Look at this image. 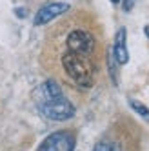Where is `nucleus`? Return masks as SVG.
<instances>
[{"label":"nucleus","instance_id":"f257e3e1","mask_svg":"<svg viewBox=\"0 0 149 151\" xmlns=\"http://www.w3.org/2000/svg\"><path fill=\"white\" fill-rule=\"evenodd\" d=\"M40 113L49 120L64 122L74 116V106L64 96L62 88L55 80H46L40 86V96L37 99Z\"/></svg>","mask_w":149,"mask_h":151},{"label":"nucleus","instance_id":"f03ea898","mask_svg":"<svg viewBox=\"0 0 149 151\" xmlns=\"http://www.w3.org/2000/svg\"><path fill=\"white\" fill-rule=\"evenodd\" d=\"M58 62H60V69L64 71V75L77 88L89 89L95 84V75H97V62H95V58L60 51Z\"/></svg>","mask_w":149,"mask_h":151},{"label":"nucleus","instance_id":"7ed1b4c3","mask_svg":"<svg viewBox=\"0 0 149 151\" xmlns=\"http://www.w3.org/2000/svg\"><path fill=\"white\" fill-rule=\"evenodd\" d=\"M97 35L91 29L84 27V26H69L64 33V46L62 51L67 53H74L80 57H87V58H95L97 55Z\"/></svg>","mask_w":149,"mask_h":151},{"label":"nucleus","instance_id":"20e7f679","mask_svg":"<svg viewBox=\"0 0 149 151\" xmlns=\"http://www.w3.org/2000/svg\"><path fill=\"white\" fill-rule=\"evenodd\" d=\"M74 149V137L69 131H57L51 133L37 151H73Z\"/></svg>","mask_w":149,"mask_h":151},{"label":"nucleus","instance_id":"39448f33","mask_svg":"<svg viewBox=\"0 0 149 151\" xmlns=\"http://www.w3.org/2000/svg\"><path fill=\"white\" fill-rule=\"evenodd\" d=\"M69 11V6L67 4H62V2H49L46 6H42L37 15H35V26H46L49 24L51 20H55L57 17L64 15Z\"/></svg>","mask_w":149,"mask_h":151},{"label":"nucleus","instance_id":"423d86ee","mask_svg":"<svg viewBox=\"0 0 149 151\" xmlns=\"http://www.w3.org/2000/svg\"><path fill=\"white\" fill-rule=\"evenodd\" d=\"M113 58L124 66L129 62V53H127V46H125V29H118L115 35V44H113Z\"/></svg>","mask_w":149,"mask_h":151},{"label":"nucleus","instance_id":"0eeeda50","mask_svg":"<svg viewBox=\"0 0 149 151\" xmlns=\"http://www.w3.org/2000/svg\"><path fill=\"white\" fill-rule=\"evenodd\" d=\"M129 106H131L133 109L144 118L145 122H149V109H147V107H145L142 102H138V100H135V99H129Z\"/></svg>","mask_w":149,"mask_h":151},{"label":"nucleus","instance_id":"6e6552de","mask_svg":"<svg viewBox=\"0 0 149 151\" xmlns=\"http://www.w3.org/2000/svg\"><path fill=\"white\" fill-rule=\"evenodd\" d=\"M95 151H118V147H116L113 142H98L97 146H95Z\"/></svg>","mask_w":149,"mask_h":151},{"label":"nucleus","instance_id":"1a4fd4ad","mask_svg":"<svg viewBox=\"0 0 149 151\" xmlns=\"http://www.w3.org/2000/svg\"><path fill=\"white\" fill-rule=\"evenodd\" d=\"M135 6V0H124V11H131Z\"/></svg>","mask_w":149,"mask_h":151},{"label":"nucleus","instance_id":"9d476101","mask_svg":"<svg viewBox=\"0 0 149 151\" xmlns=\"http://www.w3.org/2000/svg\"><path fill=\"white\" fill-rule=\"evenodd\" d=\"M144 33H145V37L149 38V26H145V29H144Z\"/></svg>","mask_w":149,"mask_h":151},{"label":"nucleus","instance_id":"9b49d317","mask_svg":"<svg viewBox=\"0 0 149 151\" xmlns=\"http://www.w3.org/2000/svg\"><path fill=\"white\" fill-rule=\"evenodd\" d=\"M111 2H113V4H118V2H120V0H111Z\"/></svg>","mask_w":149,"mask_h":151}]
</instances>
